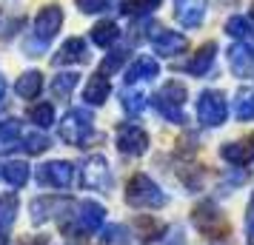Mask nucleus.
Here are the masks:
<instances>
[{"label": "nucleus", "instance_id": "f257e3e1", "mask_svg": "<svg viewBox=\"0 0 254 245\" xmlns=\"http://www.w3.org/2000/svg\"><path fill=\"white\" fill-rule=\"evenodd\" d=\"M126 202L134 208H160V205H166V194L151 177L134 174L126 186Z\"/></svg>", "mask_w": 254, "mask_h": 245}, {"label": "nucleus", "instance_id": "f03ea898", "mask_svg": "<svg viewBox=\"0 0 254 245\" xmlns=\"http://www.w3.org/2000/svg\"><path fill=\"white\" fill-rule=\"evenodd\" d=\"M183 103H186V86L177 80L163 83V89L154 94V105L169 123H183Z\"/></svg>", "mask_w": 254, "mask_h": 245}, {"label": "nucleus", "instance_id": "7ed1b4c3", "mask_svg": "<svg viewBox=\"0 0 254 245\" xmlns=\"http://www.w3.org/2000/svg\"><path fill=\"white\" fill-rule=\"evenodd\" d=\"M92 126H94V117L89 108H71L60 123V137L69 146H83L92 134Z\"/></svg>", "mask_w": 254, "mask_h": 245}, {"label": "nucleus", "instance_id": "20e7f679", "mask_svg": "<svg viewBox=\"0 0 254 245\" xmlns=\"http://www.w3.org/2000/svg\"><path fill=\"white\" fill-rule=\"evenodd\" d=\"M197 114H200V123L214 129V126H223L226 123V114H229V105H226V94L217 92V89H208V92L200 94L197 100Z\"/></svg>", "mask_w": 254, "mask_h": 245}, {"label": "nucleus", "instance_id": "39448f33", "mask_svg": "<svg viewBox=\"0 0 254 245\" xmlns=\"http://www.w3.org/2000/svg\"><path fill=\"white\" fill-rule=\"evenodd\" d=\"M191 220H194V225L203 234H208V237H226V234H229V220L220 214V208L211 199H206V202L197 205L194 214H191Z\"/></svg>", "mask_w": 254, "mask_h": 245}, {"label": "nucleus", "instance_id": "423d86ee", "mask_svg": "<svg viewBox=\"0 0 254 245\" xmlns=\"http://www.w3.org/2000/svg\"><path fill=\"white\" fill-rule=\"evenodd\" d=\"M71 180H74V165L63 160H52L37 168V183L43 188H69Z\"/></svg>", "mask_w": 254, "mask_h": 245}, {"label": "nucleus", "instance_id": "0eeeda50", "mask_svg": "<svg viewBox=\"0 0 254 245\" xmlns=\"http://www.w3.org/2000/svg\"><path fill=\"white\" fill-rule=\"evenodd\" d=\"M83 188H92V191H109L112 188V171H109V163L103 157H89L83 163V177H80Z\"/></svg>", "mask_w": 254, "mask_h": 245}, {"label": "nucleus", "instance_id": "6e6552de", "mask_svg": "<svg viewBox=\"0 0 254 245\" xmlns=\"http://www.w3.org/2000/svg\"><path fill=\"white\" fill-rule=\"evenodd\" d=\"M117 148L123 154H131V157H143L149 148V134L134 123H123L117 129Z\"/></svg>", "mask_w": 254, "mask_h": 245}, {"label": "nucleus", "instance_id": "1a4fd4ad", "mask_svg": "<svg viewBox=\"0 0 254 245\" xmlns=\"http://www.w3.org/2000/svg\"><path fill=\"white\" fill-rule=\"evenodd\" d=\"M60 26H63V9L60 6H43L40 12H37L35 17V35L37 40H43V43H49L52 37L60 32Z\"/></svg>", "mask_w": 254, "mask_h": 245}, {"label": "nucleus", "instance_id": "9d476101", "mask_svg": "<svg viewBox=\"0 0 254 245\" xmlns=\"http://www.w3.org/2000/svg\"><path fill=\"white\" fill-rule=\"evenodd\" d=\"M174 17L186 29H197L206 17V0H174Z\"/></svg>", "mask_w": 254, "mask_h": 245}, {"label": "nucleus", "instance_id": "9b49d317", "mask_svg": "<svg viewBox=\"0 0 254 245\" xmlns=\"http://www.w3.org/2000/svg\"><path fill=\"white\" fill-rule=\"evenodd\" d=\"M106 220V208L100 202H94V199H86L80 202V208H77V228L83 234H94Z\"/></svg>", "mask_w": 254, "mask_h": 245}, {"label": "nucleus", "instance_id": "f8f14e48", "mask_svg": "<svg viewBox=\"0 0 254 245\" xmlns=\"http://www.w3.org/2000/svg\"><path fill=\"white\" fill-rule=\"evenodd\" d=\"M151 49L160 54V57H174V54H180L186 49V37L177 35V32H166L160 29L157 35L151 37Z\"/></svg>", "mask_w": 254, "mask_h": 245}, {"label": "nucleus", "instance_id": "ddd939ff", "mask_svg": "<svg viewBox=\"0 0 254 245\" xmlns=\"http://www.w3.org/2000/svg\"><path fill=\"white\" fill-rule=\"evenodd\" d=\"M214 51H217V43H214V40H208L206 46L197 49L194 57L183 63V71L194 74V77H203V74H208V71H211V63H214Z\"/></svg>", "mask_w": 254, "mask_h": 245}, {"label": "nucleus", "instance_id": "4468645a", "mask_svg": "<svg viewBox=\"0 0 254 245\" xmlns=\"http://www.w3.org/2000/svg\"><path fill=\"white\" fill-rule=\"evenodd\" d=\"M157 74H160V63H157L154 57H149V54H143V57H137L131 66H128L126 80H128V86H134V83L151 80V77H157Z\"/></svg>", "mask_w": 254, "mask_h": 245}, {"label": "nucleus", "instance_id": "2eb2a0df", "mask_svg": "<svg viewBox=\"0 0 254 245\" xmlns=\"http://www.w3.org/2000/svg\"><path fill=\"white\" fill-rule=\"evenodd\" d=\"M86 40H80V37H69L63 46H60V51L55 54V66H63V63H80V60H86Z\"/></svg>", "mask_w": 254, "mask_h": 245}, {"label": "nucleus", "instance_id": "dca6fc26", "mask_svg": "<svg viewBox=\"0 0 254 245\" xmlns=\"http://www.w3.org/2000/svg\"><path fill=\"white\" fill-rule=\"evenodd\" d=\"M223 160L234 165H249L254 160V143H226L223 146Z\"/></svg>", "mask_w": 254, "mask_h": 245}, {"label": "nucleus", "instance_id": "f3484780", "mask_svg": "<svg viewBox=\"0 0 254 245\" xmlns=\"http://www.w3.org/2000/svg\"><path fill=\"white\" fill-rule=\"evenodd\" d=\"M0 174H3V180L9 183V186H14V188H20V186H26L29 183V163H23V160H9V163L0 168Z\"/></svg>", "mask_w": 254, "mask_h": 245}, {"label": "nucleus", "instance_id": "a211bd4d", "mask_svg": "<svg viewBox=\"0 0 254 245\" xmlns=\"http://www.w3.org/2000/svg\"><path fill=\"white\" fill-rule=\"evenodd\" d=\"M109 92H112V89H109V80H106L103 74H94V77H89V83H86L83 97H86V103L100 105V103H106Z\"/></svg>", "mask_w": 254, "mask_h": 245}, {"label": "nucleus", "instance_id": "6ab92c4d", "mask_svg": "<svg viewBox=\"0 0 254 245\" xmlns=\"http://www.w3.org/2000/svg\"><path fill=\"white\" fill-rule=\"evenodd\" d=\"M229 66H231V71H234L237 77H246L249 69H252V49L243 46V43L231 46L229 49Z\"/></svg>", "mask_w": 254, "mask_h": 245}, {"label": "nucleus", "instance_id": "aec40b11", "mask_svg": "<svg viewBox=\"0 0 254 245\" xmlns=\"http://www.w3.org/2000/svg\"><path fill=\"white\" fill-rule=\"evenodd\" d=\"M20 137H23L20 120H0V151H12Z\"/></svg>", "mask_w": 254, "mask_h": 245}, {"label": "nucleus", "instance_id": "412c9836", "mask_svg": "<svg viewBox=\"0 0 254 245\" xmlns=\"http://www.w3.org/2000/svg\"><path fill=\"white\" fill-rule=\"evenodd\" d=\"M43 89V74L40 71H26L20 74V80H17V94L23 97V100H35L37 94Z\"/></svg>", "mask_w": 254, "mask_h": 245}, {"label": "nucleus", "instance_id": "4be33fe9", "mask_svg": "<svg viewBox=\"0 0 254 245\" xmlns=\"http://www.w3.org/2000/svg\"><path fill=\"white\" fill-rule=\"evenodd\" d=\"M117 37H120V29H117L115 20H103V23H97V26L92 29V43H94V46L109 49V46L117 40Z\"/></svg>", "mask_w": 254, "mask_h": 245}, {"label": "nucleus", "instance_id": "5701e85b", "mask_svg": "<svg viewBox=\"0 0 254 245\" xmlns=\"http://www.w3.org/2000/svg\"><path fill=\"white\" fill-rule=\"evenodd\" d=\"M234 114L237 120H254V92L252 89H240L237 92V100H234Z\"/></svg>", "mask_w": 254, "mask_h": 245}, {"label": "nucleus", "instance_id": "b1692460", "mask_svg": "<svg viewBox=\"0 0 254 245\" xmlns=\"http://www.w3.org/2000/svg\"><path fill=\"white\" fill-rule=\"evenodd\" d=\"M80 80V74H74V71H66V74H58L55 80H52V94L55 97H69L74 92V86Z\"/></svg>", "mask_w": 254, "mask_h": 245}, {"label": "nucleus", "instance_id": "393cba45", "mask_svg": "<svg viewBox=\"0 0 254 245\" xmlns=\"http://www.w3.org/2000/svg\"><path fill=\"white\" fill-rule=\"evenodd\" d=\"M154 9H160V0H126L123 3V14L128 17H146Z\"/></svg>", "mask_w": 254, "mask_h": 245}, {"label": "nucleus", "instance_id": "a878e982", "mask_svg": "<svg viewBox=\"0 0 254 245\" xmlns=\"http://www.w3.org/2000/svg\"><path fill=\"white\" fill-rule=\"evenodd\" d=\"M29 120L35 123L37 129H49V126L55 123V108H52V103L32 105V108H29Z\"/></svg>", "mask_w": 254, "mask_h": 245}, {"label": "nucleus", "instance_id": "bb28decb", "mask_svg": "<svg viewBox=\"0 0 254 245\" xmlns=\"http://www.w3.org/2000/svg\"><path fill=\"white\" fill-rule=\"evenodd\" d=\"M120 97H123V108H126L128 114H140L146 108V94L140 92V89H131L128 86V89H123Z\"/></svg>", "mask_w": 254, "mask_h": 245}, {"label": "nucleus", "instance_id": "cd10ccee", "mask_svg": "<svg viewBox=\"0 0 254 245\" xmlns=\"http://www.w3.org/2000/svg\"><path fill=\"white\" fill-rule=\"evenodd\" d=\"M52 208H63V199H52V197L35 199V202H32V220H35V222L49 220V217H52L49 211H52Z\"/></svg>", "mask_w": 254, "mask_h": 245}, {"label": "nucleus", "instance_id": "c85d7f7f", "mask_svg": "<svg viewBox=\"0 0 254 245\" xmlns=\"http://www.w3.org/2000/svg\"><path fill=\"white\" fill-rule=\"evenodd\" d=\"M134 231L140 234V240H143V243H151V240H154L163 228L157 225V220H154V217H137V220H134Z\"/></svg>", "mask_w": 254, "mask_h": 245}, {"label": "nucleus", "instance_id": "c756f323", "mask_svg": "<svg viewBox=\"0 0 254 245\" xmlns=\"http://www.w3.org/2000/svg\"><path fill=\"white\" fill-rule=\"evenodd\" d=\"M249 32H252V20H249L246 14H234V17H229V20H226V35L246 37Z\"/></svg>", "mask_w": 254, "mask_h": 245}, {"label": "nucleus", "instance_id": "7c9ffc66", "mask_svg": "<svg viewBox=\"0 0 254 245\" xmlns=\"http://www.w3.org/2000/svg\"><path fill=\"white\" fill-rule=\"evenodd\" d=\"M14 214H17V199L12 194L0 197V228H9L14 222Z\"/></svg>", "mask_w": 254, "mask_h": 245}, {"label": "nucleus", "instance_id": "2f4dec72", "mask_svg": "<svg viewBox=\"0 0 254 245\" xmlns=\"http://www.w3.org/2000/svg\"><path fill=\"white\" fill-rule=\"evenodd\" d=\"M23 140H26V151H29V154H40V151H46L49 146H52V143H49V137L43 134V131L26 134Z\"/></svg>", "mask_w": 254, "mask_h": 245}, {"label": "nucleus", "instance_id": "473e14b6", "mask_svg": "<svg viewBox=\"0 0 254 245\" xmlns=\"http://www.w3.org/2000/svg\"><path fill=\"white\" fill-rule=\"evenodd\" d=\"M126 60V51H115V54H109L103 60V66H100V74H109V71H117L120 69V63Z\"/></svg>", "mask_w": 254, "mask_h": 245}, {"label": "nucleus", "instance_id": "72a5a7b5", "mask_svg": "<svg viewBox=\"0 0 254 245\" xmlns=\"http://www.w3.org/2000/svg\"><path fill=\"white\" fill-rule=\"evenodd\" d=\"M106 6H109V0H77V9L86 14H97V12H103Z\"/></svg>", "mask_w": 254, "mask_h": 245}, {"label": "nucleus", "instance_id": "f704fd0d", "mask_svg": "<svg viewBox=\"0 0 254 245\" xmlns=\"http://www.w3.org/2000/svg\"><path fill=\"white\" fill-rule=\"evenodd\" d=\"M246 222H249V228H254V197L249 202V214H246Z\"/></svg>", "mask_w": 254, "mask_h": 245}, {"label": "nucleus", "instance_id": "c9c22d12", "mask_svg": "<svg viewBox=\"0 0 254 245\" xmlns=\"http://www.w3.org/2000/svg\"><path fill=\"white\" fill-rule=\"evenodd\" d=\"M249 245H254V228H249Z\"/></svg>", "mask_w": 254, "mask_h": 245}, {"label": "nucleus", "instance_id": "e433bc0d", "mask_svg": "<svg viewBox=\"0 0 254 245\" xmlns=\"http://www.w3.org/2000/svg\"><path fill=\"white\" fill-rule=\"evenodd\" d=\"M0 245H9V240H6V234L0 231Z\"/></svg>", "mask_w": 254, "mask_h": 245}, {"label": "nucleus", "instance_id": "4c0bfd02", "mask_svg": "<svg viewBox=\"0 0 254 245\" xmlns=\"http://www.w3.org/2000/svg\"><path fill=\"white\" fill-rule=\"evenodd\" d=\"M3 92H6V83H3V77H0V97H3Z\"/></svg>", "mask_w": 254, "mask_h": 245}, {"label": "nucleus", "instance_id": "58836bf2", "mask_svg": "<svg viewBox=\"0 0 254 245\" xmlns=\"http://www.w3.org/2000/svg\"><path fill=\"white\" fill-rule=\"evenodd\" d=\"M3 108H6V103H3V97H0V111H3Z\"/></svg>", "mask_w": 254, "mask_h": 245}, {"label": "nucleus", "instance_id": "ea45409f", "mask_svg": "<svg viewBox=\"0 0 254 245\" xmlns=\"http://www.w3.org/2000/svg\"><path fill=\"white\" fill-rule=\"evenodd\" d=\"M252 6H254V3H252Z\"/></svg>", "mask_w": 254, "mask_h": 245}]
</instances>
